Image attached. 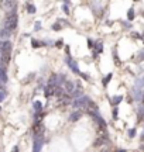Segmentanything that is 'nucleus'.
I'll list each match as a JSON object with an SVG mask.
<instances>
[{"label": "nucleus", "instance_id": "412c9836", "mask_svg": "<svg viewBox=\"0 0 144 152\" xmlns=\"http://www.w3.org/2000/svg\"><path fill=\"white\" fill-rule=\"evenodd\" d=\"M86 44H88V48H89V49H93V48H95V41H93L92 38H88V39H86Z\"/></svg>", "mask_w": 144, "mask_h": 152}, {"label": "nucleus", "instance_id": "dca6fc26", "mask_svg": "<svg viewBox=\"0 0 144 152\" xmlns=\"http://www.w3.org/2000/svg\"><path fill=\"white\" fill-rule=\"evenodd\" d=\"M6 97H7V89H6L4 86H1V89H0V103H1Z\"/></svg>", "mask_w": 144, "mask_h": 152}, {"label": "nucleus", "instance_id": "e433bc0d", "mask_svg": "<svg viewBox=\"0 0 144 152\" xmlns=\"http://www.w3.org/2000/svg\"><path fill=\"white\" fill-rule=\"evenodd\" d=\"M0 111H1V107H0Z\"/></svg>", "mask_w": 144, "mask_h": 152}, {"label": "nucleus", "instance_id": "a211bd4d", "mask_svg": "<svg viewBox=\"0 0 144 152\" xmlns=\"http://www.w3.org/2000/svg\"><path fill=\"white\" fill-rule=\"evenodd\" d=\"M31 47L33 48H40L41 47V41H38V39H36V38H31Z\"/></svg>", "mask_w": 144, "mask_h": 152}, {"label": "nucleus", "instance_id": "c756f323", "mask_svg": "<svg viewBox=\"0 0 144 152\" xmlns=\"http://www.w3.org/2000/svg\"><path fill=\"white\" fill-rule=\"evenodd\" d=\"M117 115H119V109H117V107H114V109H113V118L116 120V118H117Z\"/></svg>", "mask_w": 144, "mask_h": 152}, {"label": "nucleus", "instance_id": "423d86ee", "mask_svg": "<svg viewBox=\"0 0 144 152\" xmlns=\"http://www.w3.org/2000/svg\"><path fill=\"white\" fill-rule=\"evenodd\" d=\"M0 7L4 10V11H7V13H10V11H16V7H17V1H1L0 3Z\"/></svg>", "mask_w": 144, "mask_h": 152}, {"label": "nucleus", "instance_id": "aec40b11", "mask_svg": "<svg viewBox=\"0 0 144 152\" xmlns=\"http://www.w3.org/2000/svg\"><path fill=\"white\" fill-rule=\"evenodd\" d=\"M57 21H58V23H59L62 27H64V26H67V27H71V24H69V23H68V20H65V18H58Z\"/></svg>", "mask_w": 144, "mask_h": 152}, {"label": "nucleus", "instance_id": "1a4fd4ad", "mask_svg": "<svg viewBox=\"0 0 144 152\" xmlns=\"http://www.w3.org/2000/svg\"><path fill=\"white\" fill-rule=\"evenodd\" d=\"M11 31H9V30H6V28H0V41H9L10 37H11Z\"/></svg>", "mask_w": 144, "mask_h": 152}, {"label": "nucleus", "instance_id": "7c9ffc66", "mask_svg": "<svg viewBox=\"0 0 144 152\" xmlns=\"http://www.w3.org/2000/svg\"><path fill=\"white\" fill-rule=\"evenodd\" d=\"M131 35H133V37H134V38H137V39H140V38H143V37H141V35H140V34H139V33H137V31H133V33H131Z\"/></svg>", "mask_w": 144, "mask_h": 152}, {"label": "nucleus", "instance_id": "f704fd0d", "mask_svg": "<svg viewBox=\"0 0 144 152\" xmlns=\"http://www.w3.org/2000/svg\"><path fill=\"white\" fill-rule=\"evenodd\" d=\"M141 16H143V17H144V10H143V11H141Z\"/></svg>", "mask_w": 144, "mask_h": 152}, {"label": "nucleus", "instance_id": "0eeeda50", "mask_svg": "<svg viewBox=\"0 0 144 152\" xmlns=\"http://www.w3.org/2000/svg\"><path fill=\"white\" fill-rule=\"evenodd\" d=\"M64 90H65L67 94L71 96L72 93L76 90V82H73V80H67L65 85H64Z\"/></svg>", "mask_w": 144, "mask_h": 152}, {"label": "nucleus", "instance_id": "4be33fe9", "mask_svg": "<svg viewBox=\"0 0 144 152\" xmlns=\"http://www.w3.org/2000/svg\"><path fill=\"white\" fill-rule=\"evenodd\" d=\"M41 30H42L41 21H40V20H37L36 23H34V31H41Z\"/></svg>", "mask_w": 144, "mask_h": 152}, {"label": "nucleus", "instance_id": "cd10ccee", "mask_svg": "<svg viewBox=\"0 0 144 152\" xmlns=\"http://www.w3.org/2000/svg\"><path fill=\"white\" fill-rule=\"evenodd\" d=\"M34 76H36V73H34V72H33V73H30V75H27V79L24 80V83H27V82L33 80V79H34Z\"/></svg>", "mask_w": 144, "mask_h": 152}, {"label": "nucleus", "instance_id": "473e14b6", "mask_svg": "<svg viewBox=\"0 0 144 152\" xmlns=\"http://www.w3.org/2000/svg\"><path fill=\"white\" fill-rule=\"evenodd\" d=\"M99 152H110V149H109V148H103V149H100Z\"/></svg>", "mask_w": 144, "mask_h": 152}, {"label": "nucleus", "instance_id": "ddd939ff", "mask_svg": "<svg viewBox=\"0 0 144 152\" xmlns=\"http://www.w3.org/2000/svg\"><path fill=\"white\" fill-rule=\"evenodd\" d=\"M33 109H34V113H42V103L41 102H38V100H36V102H33Z\"/></svg>", "mask_w": 144, "mask_h": 152}, {"label": "nucleus", "instance_id": "5701e85b", "mask_svg": "<svg viewBox=\"0 0 144 152\" xmlns=\"http://www.w3.org/2000/svg\"><path fill=\"white\" fill-rule=\"evenodd\" d=\"M62 11H64V13L68 16V14H69V11H71V10H69V4H65V3H62Z\"/></svg>", "mask_w": 144, "mask_h": 152}, {"label": "nucleus", "instance_id": "20e7f679", "mask_svg": "<svg viewBox=\"0 0 144 152\" xmlns=\"http://www.w3.org/2000/svg\"><path fill=\"white\" fill-rule=\"evenodd\" d=\"M88 114H89V115H90V117H92V118H93V120H95V121H96V123H98V124L103 128V130L106 128V121H105V118L99 114V111H92V110H88Z\"/></svg>", "mask_w": 144, "mask_h": 152}, {"label": "nucleus", "instance_id": "c85d7f7f", "mask_svg": "<svg viewBox=\"0 0 144 152\" xmlns=\"http://www.w3.org/2000/svg\"><path fill=\"white\" fill-rule=\"evenodd\" d=\"M137 55H139V56H137V59H139V61H144V49H141Z\"/></svg>", "mask_w": 144, "mask_h": 152}, {"label": "nucleus", "instance_id": "72a5a7b5", "mask_svg": "<svg viewBox=\"0 0 144 152\" xmlns=\"http://www.w3.org/2000/svg\"><path fill=\"white\" fill-rule=\"evenodd\" d=\"M141 140H143V141H144V132H143V135H141Z\"/></svg>", "mask_w": 144, "mask_h": 152}, {"label": "nucleus", "instance_id": "4468645a", "mask_svg": "<svg viewBox=\"0 0 144 152\" xmlns=\"http://www.w3.org/2000/svg\"><path fill=\"white\" fill-rule=\"evenodd\" d=\"M95 52L96 54H102L103 52V42L102 41H95Z\"/></svg>", "mask_w": 144, "mask_h": 152}, {"label": "nucleus", "instance_id": "2f4dec72", "mask_svg": "<svg viewBox=\"0 0 144 152\" xmlns=\"http://www.w3.org/2000/svg\"><path fill=\"white\" fill-rule=\"evenodd\" d=\"M11 152H20V147H18V145H14L13 149H11Z\"/></svg>", "mask_w": 144, "mask_h": 152}, {"label": "nucleus", "instance_id": "9d476101", "mask_svg": "<svg viewBox=\"0 0 144 152\" xmlns=\"http://www.w3.org/2000/svg\"><path fill=\"white\" fill-rule=\"evenodd\" d=\"M82 111L81 110H76V111H72L71 115H69V123H76V121H79L81 120V117H82Z\"/></svg>", "mask_w": 144, "mask_h": 152}, {"label": "nucleus", "instance_id": "f3484780", "mask_svg": "<svg viewBox=\"0 0 144 152\" xmlns=\"http://www.w3.org/2000/svg\"><path fill=\"white\" fill-rule=\"evenodd\" d=\"M112 77H113V75H112V73H108V75L103 77V80H102V85H103L105 87H106V86L109 85V82L112 80Z\"/></svg>", "mask_w": 144, "mask_h": 152}, {"label": "nucleus", "instance_id": "f8f14e48", "mask_svg": "<svg viewBox=\"0 0 144 152\" xmlns=\"http://www.w3.org/2000/svg\"><path fill=\"white\" fill-rule=\"evenodd\" d=\"M26 9H27V13H28V14H36L37 7H36V4H34V3L27 1V3H26Z\"/></svg>", "mask_w": 144, "mask_h": 152}, {"label": "nucleus", "instance_id": "2eb2a0df", "mask_svg": "<svg viewBox=\"0 0 144 152\" xmlns=\"http://www.w3.org/2000/svg\"><path fill=\"white\" fill-rule=\"evenodd\" d=\"M134 17H136V11H134V9L131 7V9H129L127 10V21H133L134 20Z\"/></svg>", "mask_w": 144, "mask_h": 152}, {"label": "nucleus", "instance_id": "bb28decb", "mask_svg": "<svg viewBox=\"0 0 144 152\" xmlns=\"http://www.w3.org/2000/svg\"><path fill=\"white\" fill-rule=\"evenodd\" d=\"M79 76H81V77H82L83 80H90V75H89V73H85V72H81V73H79Z\"/></svg>", "mask_w": 144, "mask_h": 152}, {"label": "nucleus", "instance_id": "f257e3e1", "mask_svg": "<svg viewBox=\"0 0 144 152\" xmlns=\"http://www.w3.org/2000/svg\"><path fill=\"white\" fill-rule=\"evenodd\" d=\"M18 26V16H17V11H10V13H6V17H4V21H3V28L9 30V31H14Z\"/></svg>", "mask_w": 144, "mask_h": 152}, {"label": "nucleus", "instance_id": "b1692460", "mask_svg": "<svg viewBox=\"0 0 144 152\" xmlns=\"http://www.w3.org/2000/svg\"><path fill=\"white\" fill-rule=\"evenodd\" d=\"M120 24H122L126 30H130V28H131V23H130V21H120Z\"/></svg>", "mask_w": 144, "mask_h": 152}, {"label": "nucleus", "instance_id": "393cba45", "mask_svg": "<svg viewBox=\"0 0 144 152\" xmlns=\"http://www.w3.org/2000/svg\"><path fill=\"white\" fill-rule=\"evenodd\" d=\"M54 45H55L57 48H62V47H64V39H61V38H59V39H57Z\"/></svg>", "mask_w": 144, "mask_h": 152}, {"label": "nucleus", "instance_id": "f03ea898", "mask_svg": "<svg viewBox=\"0 0 144 152\" xmlns=\"http://www.w3.org/2000/svg\"><path fill=\"white\" fill-rule=\"evenodd\" d=\"M92 99L89 96H82V97H78V99H72L71 106L75 109V110H82V109H86L88 107V103L90 102Z\"/></svg>", "mask_w": 144, "mask_h": 152}, {"label": "nucleus", "instance_id": "6e6552de", "mask_svg": "<svg viewBox=\"0 0 144 152\" xmlns=\"http://www.w3.org/2000/svg\"><path fill=\"white\" fill-rule=\"evenodd\" d=\"M9 80L7 76V68L6 66H0V86H4Z\"/></svg>", "mask_w": 144, "mask_h": 152}, {"label": "nucleus", "instance_id": "c9c22d12", "mask_svg": "<svg viewBox=\"0 0 144 152\" xmlns=\"http://www.w3.org/2000/svg\"><path fill=\"white\" fill-rule=\"evenodd\" d=\"M141 37H143V38H144V33H143V34H141Z\"/></svg>", "mask_w": 144, "mask_h": 152}, {"label": "nucleus", "instance_id": "9b49d317", "mask_svg": "<svg viewBox=\"0 0 144 152\" xmlns=\"http://www.w3.org/2000/svg\"><path fill=\"white\" fill-rule=\"evenodd\" d=\"M123 102V96L122 94H117V96H113L112 99H110V104L113 106V107H117L120 103Z\"/></svg>", "mask_w": 144, "mask_h": 152}, {"label": "nucleus", "instance_id": "a878e982", "mask_svg": "<svg viewBox=\"0 0 144 152\" xmlns=\"http://www.w3.org/2000/svg\"><path fill=\"white\" fill-rule=\"evenodd\" d=\"M127 135H129V138H134V137H136V130H134V128H130V130L127 131Z\"/></svg>", "mask_w": 144, "mask_h": 152}, {"label": "nucleus", "instance_id": "39448f33", "mask_svg": "<svg viewBox=\"0 0 144 152\" xmlns=\"http://www.w3.org/2000/svg\"><path fill=\"white\" fill-rule=\"evenodd\" d=\"M13 51V42L9 41H0V54H11Z\"/></svg>", "mask_w": 144, "mask_h": 152}, {"label": "nucleus", "instance_id": "6ab92c4d", "mask_svg": "<svg viewBox=\"0 0 144 152\" xmlns=\"http://www.w3.org/2000/svg\"><path fill=\"white\" fill-rule=\"evenodd\" d=\"M51 28H52L54 31H61V30H62V26H61V24H59L58 21H55V23H54V24L51 26Z\"/></svg>", "mask_w": 144, "mask_h": 152}, {"label": "nucleus", "instance_id": "4c0bfd02", "mask_svg": "<svg viewBox=\"0 0 144 152\" xmlns=\"http://www.w3.org/2000/svg\"><path fill=\"white\" fill-rule=\"evenodd\" d=\"M143 132H144V131H143Z\"/></svg>", "mask_w": 144, "mask_h": 152}, {"label": "nucleus", "instance_id": "7ed1b4c3", "mask_svg": "<svg viewBox=\"0 0 144 152\" xmlns=\"http://www.w3.org/2000/svg\"><path fill=\"white\" fill-rule=\"evenodd\" d=\"M64 61H65V64L69 66V69H71L73 73H76V75H79V73H81V71H79V66H78V62H76V61L72 58L71 55H65Z\"/></svg>", "mask_w": 144, "mask_h": 152}]
</instances>
